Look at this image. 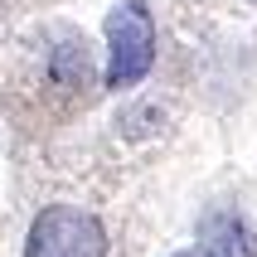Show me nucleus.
I'll return each instance as SVG.
<instances>
[{
  "label": "nucleus",
  "instance_id": "7ed1b4c3",
  "mask_svg": "<svg viewBox=\"0 0 257 257\" xmlns=\"http://www.w3.org/2000/svg\"><path fill=\"white\" fill-rule=\"evenodd\" d=\"M199 238H204V252L209 257H257V243L247 223L228 209H214V214L199 218Z\"/></svg>",
  "mask_w": 257,
  "mask_h": 257
},
{
  "label": "nucleus",
  "instance_id": "f257e3e1",
  "mask_svg": "<svg viewBox=\"0 0 257 257\" xmlns=\"http://www.w3.org/2000/svg\"><path fill=\"white\" fill-rule=\"evenodd\" d=\"M156 63V20L146 0H121L107 15V87L141 83Z\"/></svg>",
  "mask_w": 257,
  "mask_h": 257
},
{
  "label": "nucleus",
  "instance_id": "20e7f679",
  "mask_svg": "<svg viewBox=\"0 0 257 257\" xmlns=\"http://www.w3.org/2000/svg\"><path fill=\"white\" fill-rule=\"evenodd\" d=\"M175 257H209V252H204V247H194V252H175Z\"/></svg>",
  "mask_w": 257,
  "mask_h": 257
},
{
  "label": "nucleus",
  "instance_id": "f03ea898",
  "mask_svg": "<svg viewBox=\"0 0 257 257\" xmlns=\"http://www.w3.org/2000/svg\"><path fill=\"white\" fill-rule=\"evenodd\" d=\"M25 257H107V233L87 209L54 204L29 223Z\"/></svg>",
  "mask_w": 257,
  "mask_h": 257
}]
</instances>
